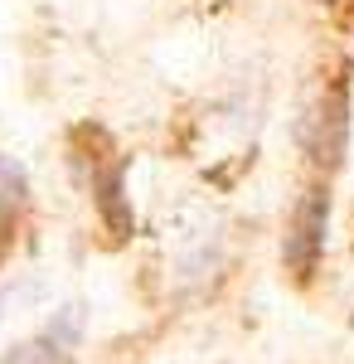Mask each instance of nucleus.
Masks as SVG:
<instances>
[{
	"mask_svg": "<svg viewBox=\"0 0 354 364\" xmlns=\"http://www.w3.org/2000/svg\"><path fill=\"white\" fill-rule=\"evenodd\" d=\"M326 224H330V195L316 185L306 190V199L291 214V233H286V267L296 277H311L321 267V252H326Z\"/></svg>",
	"mask_w": 354,
	"mask_h": 364,
	"instance_id": "f257e3e1",
	"label": "nucleus"
},
{
	"mask_svg": "<svg viewBox=\"0 0 354 364\" xmlns=\"http://www.w3.org/2000/svg\"><path fill=\"white\" fill-rule=\"evenodd\" d=\"M0 364H73V340H68V316L49 326L44 336L20 340L15 350H5Z\"/></svg>",
	"mask_w": 354,
	"mask_h": 364,
	"instance_id": "f03ea898",
	"label": "nucleus"
},
{
	"mask_svg": "<svg viewBox=\"0 0 354 364\" xmlns=\"http://www.w3.org/2000/svg\"><path fill=\"white\" fill-rule=\"evenodd\" d=\"M29 209V185H25V170L15 166L10 156H0V257L15 238V224L25 219Z\"/></svg>",
	"mask_w": 354,
	"mask_h": 364,
	"instance_id": "7ed1b4c3",
	"label": "nucleus"
}]
</instances>
